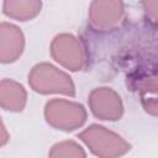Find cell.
Segmentation results:
<instances>
[{
	"instance_id": "7a4b0ae2",
	"label": "cell",
	"mask_w": 158,
	"mask_h": 158,
	"mask_svg": "<svg viewBox=\"0 0 158 158\" xmlns=\"http://www.w3.org/2000/svg\"><path fill=\"white\" fill-rule=\"evenodd\" d=\"M28 83L35 91L41 94L62 93L70 96L75 94L70 77L48 63H41L33 67L28 74Z\"/></svg>"
},
{
	"instance_id": "5b68a950",
	"label": "cell",
	"mask_w": 158,
	"mask_h": 158,
	"mask_svg": "<svg viewBox=\"0 0 158 158\" xmlns=\"http://www.w3.org/2000/svg\"><path fill=\"white\" fill-rule=\"evenodd\" d=\"M83 48L77 38L72 35H59L54 38L51 52L53 58L62 65L69 68L70 70H80L84 64Z\"/></svg>"
},
{
	"instance_id": "52a82bcc",
	"label": "cell",
	"mask_w": 158,
	"mask_h": 158,
	"mask_svg": "<svg viewBox=\"0 0 158 158\" xmlns=\"http://www.w3.org/2000/svg\"><path fill=\"white\" fill-rule=\"evenodd\" d=\"M49 158H86L83 148L73 141H64L52 147Z\"/></svg>"
},
{
	"instance_id": "8992f818",
	"label": "cell",
	"mask_w": 158,
	"mask_h": 158,
	"mask_svg": "<svg viewBox=\"0 0 158 158\" xmlns=\"http://www.w3.org/2000/svg\"><path fill=\"white\" fill-rule=\"evenodd\" d=\"M26 104V91L23 86L14 80L0 81V106L5 110L21 111Z\"/></svg>"
},
{
	"instance_id": "6da1fadb",
	"label": "cell",
	"mask_w": 158,
	"mask_h": 158,
	"mask_svg": "<svg viewBox=\"0 0 158 158\" xmlns=\"http://www.w3.org/2000/svg\"><path fill=\"white\" fill-rule=\"evenodd\" d=\"M78 137L90 148V151L101 158H117L127 153L131 146L121 136L106 130L99 125H91Z\"/></svg>"
},
{
	"instance_id": "3957f363",
	"label": "cell",
	"mask_w": 158,
	"mask_h": 158,
	"mask_svg": "<svg viewBox=\"0 0 158 158\" xmlns=\"http://www.w3.org/2000/svg\"><path fill=\"white\" fill-rule=\"evenodd\" d=\"M44 116L47 122L53 127L63 131H73L85 122L86 111L80 104L54 99L46 104Z\"/></svg>"
},
{
	"instance_id": "277c9868",
	"label": "cell",
	"mask_w": 158,
	"mask_h": 158,
	"mask_svg": "<svg viewBox=\"0 0 158 158\" xmlns=\"http://www.w3.org/2000/svg\"><path fill=\"white\" fill-rule=\"evenodd\" d=\"M89 105L93 114L101 120H120L123 112L121 98L110 88H96L90 93Z\"/></svg>"
},
{
	"instance_id": "ba28073f",
	"label": "cell",
	"mask_w": 158,
	"mask_h": 158,
	"mask_svg": "<svg viewBox=\"0 0 158 158\" xmlns=\"http://www.w3.org/2000/svg\"><path fill=\"white\" fill-rule=\"evenodd\" d=\"M7 141H9V133H7V131L5 130V126L2 125V122H1V120H0V147H1L2 144H5Z\"/></svg>"
}]
</instances>
